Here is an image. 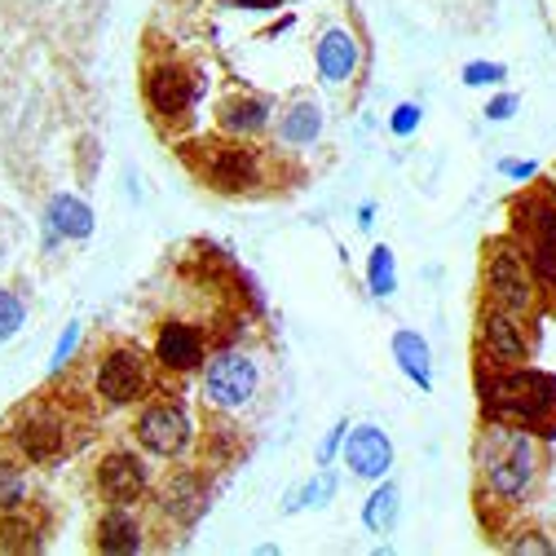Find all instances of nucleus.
Listing matches in <instances>:
<instances>
[{
    "label": "nucleus",
    "instance_id": "obj_1",
    "mask_svg": "<svg viewBox=\"0 0 556 556\" xmlns=\"http://www.w3.org/2000/svg\"><path fill=\"white\" fill-rule=\"evenodd\" d=\"M543 468H547V451L539 433L500 425V420H481L477 477H481V495H491V504L526 508L543 485Z\"/></svg>",
    "mask_w": 556,
    "mask_h": 556
},
{
    "label": "nucleus",
    "instance_id": "obj_2",
    "mask_svg": "<svg viewBox=\"0 0 556 556\" xmlns=\"http://www.w3.org/2000/svg\"><path fill=\"white\" fill-rule=\"evenodd\" d=\"M477 402L481 420H500L539 433L543 442L556 438V376L521 367H485L477 363Z\"/></svg>",
    "mask_w": 556,
    "mask_h": 556
},
{
    "label": "nucleus",
    "instance_id": "obj_3",
    "mask_svg": "<svg viewBox=\"0 0 556 556\" xmlns=\"http://www.w3.org/2000/svg\"><path fill=\"white\" fill-rule=\"evenodd\" d=\"M261 358L243 344H222V350L207 354L203 371H199V397L213 415H226V420H239L243 410L256 406L261 397Z\"/></svg>",
    "mask_w": 556,
    "mask_h": 556
},
{
    "label": "nucleus",
    "instance_id": "obj_4",
    "mask_svg": "<svg viewBox=\"0 0 556 556\" xmlns=\"http://www.w3.org/2000/svg\"><path fill=\"white\" fill-rule=\"evenodd\" d=\"M481 292L491 305H504V309L526 314V318H534L543 309V283H539V274L530 269V261L513 235L491 239L481 248Z\"/></svg>",
    "mask_w": 556,
    "mask_h": 556
},
{
    "label": "nucleus",
    "instance_id": "obj_5",
    "mask_svg": "<svg viewBox=\"0 0 556 556\" xmlns=\"http://www.w3.org/2000/svg\"><path fill=\"white\" fill-rule=\"evenodd\" d=\"M5 446L36 468H53L80 446V429L66 420V410H58L53 402H31L10 415Z\"/></svg>",
    "mask_w": 556,
    "mask_h": 556
},
{
    "label": "nucleus",
    "instance_id": "obj_6",
    "mask_svg": "<svg viewBox=\"0 0 556 556\" xmlns=\"http://www.w3.org/2000/svg\"><path fill=\"white\" fill-rule=\"evenodd\" d=\"M199 151L190 160L194 177L207 186V190H217V194H252L261 190L265 181V160L248 147V142H235V137H213V142H194Z\"/></svg>",
    "mask_w": 556,
    "mask_h": 556
},
{
    "label": "nucleus",
    "instance_id": "obj_7",
    "mask_svg": "<svg viewBox=\"0 0 556 556\" xmlns=\"http://www.w3.org/2000/svg\"><path fill=\"white\" fill-rule=\"evenodd\" d=\"M155 371L160 367L147 350H137L132 340H115L93 367V393L106 406H142L155 393Z\"/></svg>",
    "mask_w": 556,
    "mask_h": 556
},
{
    "label": "nucleus",
    "instance_id": "obj_8",
    "mask_svg": "<svg viewBox=\"0 0 556 556\" xmlns=\"http://www.w3.org/2000/svg\"><path fill=\"white\" fill-rule=\"evenodd\" d=\"M203 93V76L194 66H186L181 58H155L147 62V76H142V98L151 106V115L164 128H177L194 115V102Z\"/></svg>",
    "mask_w": 556,
    "mask_h": 556
},
{
    "label": "nucleus",
    "instance_id": "obj_9",
    "mask_svg": "<svg viewBox=\"0 0 556 556\" xmlns=\"http://www.w3.org/2000/svg\"><path fill=\"white\" fill-rule=\"evenodd\" d=\"M472 340H477V358L485 367H521L534 354L530 318L526 314H513L504 305H491V301H481V309H477Z\"/></svg>",
    "mask_w": 556,
    "mask_h": 556
},
{
    "label": "nucleus",
    "instance_id": "obj_10",
    "mask_svg": "<svg viewBox=\"0 0 556 556\" xmlns=\"http://www.w3.org/2000/svg\"><path fill=\"white\" fill-rule=\"evenodd\" d=\"M132 442L151 459H181L194 442V420L177 397H147L132 415Z\"/></svg>",
    "mask_w": 556,
    "mask_h": 556
},
{
    "label": "nucleus",
    "instance_id": "obj_11",
    "mask_svg": "<svg viewBox=\"0 0 556 556\" xmlns=\"http://www.w3.org/2000/svg\"><path fill=\"white\" fill-rule=\"evenodd\" d=\"M513 239L521 243L539 283L556 292V203L547 194H526L513 203Z\"/></svg>",
    "mask_w": 556,
    "mask_h": 556
},
{
    "label": "nucleus",
    "instance_id": "obj_12",
    "mask_svg": "<svg viewBox=\"0 0 556 556\" xmlns=\"http://www.w3.org/2000/svg\"><path fill=\"white\" fill-rule=\"evenodd\" d=\"M213 354V331L190 318H164L151 336V358L168 376H194Z\"/></svg>",
    "mask_w": 556,
    "mask_h": 556
},
{
    "label": "nucleus",
    "instance_id": "obj_13",
    "mask_svg": "<svg viewBox=\"0 0 556 556\" xmlns=\"http://www.w3.org/2000/svg\"><path fill=\"white\" fill-rule=\"evenodd\" d=\"M93 485L106 504H142L151 495V464H147V451L142 446H111L98 468H93Z\"/></svg>",
    "mask_w": 556,
    "mask_h": 556
},
{
    "label": "nucleus",
    "instance_id": "obj_14",
    "mask_svg": "<svg viewBox=\"0 0 556 556\" xmlns=\"http://www.w3.org/2000/svg\"><path fill=\"white\" fill-rule=\"evenodd\" d=\"M314 72L327 89H344V85H354V76L363 72V40L354 27H344V23H331L318 31L314 40Z\"/></svg>",
    "mask_w": 556,
    "mask_h": 556
},
{
    "label": "nucleus",
    "instance_id": "obj_15",
    "mask_svg": "<svg viewBox=\"0 0 556 556\" xmlns=\"http://www.w3.org/2000/svg\"><path fill=\"white\" fill-rule=\"evenodd\" d=\"M40 222H45V252H58L62 243H85V239L98 230L93 207H89L80 194H72V190L49 194Z\"/></svg>",
    "mask_w": 556,
    "mask_h": 556
},
{
    "label": "nucleus",
    "instance_id": "obj_16",
    "mask_svg": "<svg viewBox=\"0 0 556 556\" xmlns=\"http://www.w3.org/2000/svg\"><path fill=\"white\" fill-rule=\"evenodd\" d=\"M340 455H344V468H350V477H358V481L389 477L393 472V459H397L393 438L380 425H354L350 438H344V446H340Z\"/></svg>",
    "mask_w": 556,
    "mask_h": 556
},
{
    "label": "nucleus",
    "instance_id": "obj_17",
    "mask_svg": "<svg viewBox=\"0 0 556 556\" xmlns=\"http://www.w3.org/2000/svg\"><path fill=\"white\" fill-rule=\"evenodd\" d=\"M147 521L137 513V504H106V513L93 521V547L102 556H137L147 552Z\"/></svg>",
    "mask_w": 556,
    "mask_h": 556
},
{
    "label": "nucleus",
    "instance_id": "obj_18",
    "mask_svg": "<svg viewBox=\"0 0 556 556\" xmlns=\"http://www.w3.org/2000/svg\"><path fill=\"white\" fill-rule=\"evenodd\" d=\"M274 102L261 98V93H230L222 106H217V132L222 137H235V142H256L261 132L274 128Z\"/></svg>",
    "mask_w": 556,
    "mask_h": 556
},
{
    "label": "nucleus",
    "instance_id": "obj_19",
    "mask_svg": "<svg viewBox=\"0 0 556 556\" xmlns=\"http://www.w3.org/2000/svg\"><path fill=\"white\" fill-rule=\"evenodd\" d=\"M323 124H327V115L314 98H292L274 115V142L283 151H309V147H318Z\"/></svg>",
    "mask_w": 556,
    "mask_h": 556
},
{
    "label": "nucleus",
    "instance_id": "obj_20",
    "mask_svg": "<svg viewBox=\"0 0 556 556\" xmlns=\"http://www.w3.org/2000/svg\"><path fill=\"white\" fill-rule=\"evenodd\" d=\"M160 513L173 521V526H194L203 513H207V485H203V477L199 472H190V468H181V472H173V477H164L160 481Z\"/></svg>",
    "mask_w": 556,
    "mask_h": 556
},
{
    "label": "nucleus",
    "instance_id": "obj_21",
    "mask_svg": "<svg viewBox=\"0 0 556 556\" xmlns=\"http://www.w3.org/2000/svg\"><path fill=\"white\" fill-rule=\"evenodd\" d=\"M49 539V513L40 504H23V508H10L0 513V552H40Z\"/></svg>",
    "mask_w": 556,
    "mask_h": 556
},
{
    "label": "nucleus",
    "instance_id": "obj_22",
    "mask_svg": "<svg viewBox=\"0 0 556 556\" xmlns=\"http://www.w3.org/2000/svg\"><path fill=\"white\" fill-rule=\"evenodd\" d=\"M389 354L397 363V371L420 389V393H433V350H429V340L425 331H415V327H397L393 340H389Z\"/></svg>",
    "mask_w": 556,
    "mask_h": 556
},
{
    "label": "nucleus",
    "instance_id": "obj_23",
    "mask_svg": "<svg viewBox=\"0 0 556 556\" xmlns=\"http://www.w3.org/2000/svg\"><path fill=\"white\" fill-rule=\"evenodd\" d=\"M397 517H402V491H397V481H389V477L371 481V495L363 500V513H358L363 530L367 534H393Z\"/></svg>",
    "mask_w": 556,
    "mask_h": 556
},
{
    "label": "nucleus",
    "instance_id": "obj_24",
    "mask_svg": "<svg viewBox=\"0 0 556 556\" xmlns=\"http://www.w3.org/2000/svg\"><path fill=\"white\" fill-rule=\"evenodd\" d=\"M31 504V477H27V459L5 451L0 455V513Z\"/></svg>",
    "mask_w": 556,
    "mask_h": 556
},
{
    "label": "nucleus",
    "instance_id": "obj_25",
    "mask_svg": "<svg viewBox=\"0 0 556 556\" xmlns=\"http://www.w3.org/2000/svg\"><path fill=\"white\" fill-rule=\"evenodd\" d=\"M367 292L376 301H389L397 292V256L389 243H376L371 256H367Z\"/></svg>",
    "mask_w": 556,
    "mask_h": 556
},
{
    "label": "nucleus",
    "instance_id": "obj_26",
    "mask_svg": "<svg viewBox=\"0 0 556 556\" xmlns=\"http://www.w3.org/2000/svg\"><path fill=\"white\" fill-rule=\"evenodd\" d=\"M336 472L331 468H323L318 477H309L305 485H296V491L288 495V504H283V513H301V508H327L331 504V495H336Z\"/></svg>",
    "mask_w": 556,
    "mask_h": 556
},
{
    "label": "nucleus",
    "instance_id": "obj_27",
    "mask_svg": "<svg viewBox=\"0 0 556 556\" xmlns=\"http://www.w3.org/2000/svg\"><path fill=\"white\" fill-rule=\"evenodd\" d=\"M459 80H464L468 89H500V85L508 80V66L495 62V58H472V62H464Z\"/></svg>",
    "mask_w": 556,
    "mask_h": 556
},
{
    "label": "nucleus",
    "instance_id": "obj_28",
    "mask_svg": "<svg viewBox=\"0 0 556 556\" xmlns=\"http://www.w3.org/2000/svg\"><path fill=\"white\" fill-rule=\"evenodd\" d=\"M27 327V301L14 288H0V344H10Z\"/></svg>",
    "mask_w": 556,
    "mask_h": 556
},
{
    "label": "nucleus",
    "instance_id": "obj_29",
    "mask_svg": "<svg viewBox=\"0 0 556 556\" xmlns=\"http://www.w3.org/2000/svg\"><path fill=\"white\" fill-rule=\"evenodd\" d=\"M80 340H85V323H66V327H62V336H58V344H53V358H49V376H62L66 367L76 363Z\"/></svg>",
    "mask_w": 556,
    "mask_h": 556
},
{
    "label": "nucleus",
    "instance_id": "obj_30",
    "mask_svg": "<svg viewBox=\"0 0 556 556\" xmlns=\"http://www.w3.org/2000/svg\"><path fill=\"white\" fill-rule=\"evenodd\" d=\"M420 124H425V106L420 102H397L389 111V132L393 137H415V132H420Z\"/></svg>",
    "mask_w": 556,
    "mask_h": 556
},
{
    "label": "nucleus",
    "instance_id": "obj_31",
    "mask_svg": "<svg viewBox=\"0 0 556 556\" xmlns=\"http://www.w3.org/2000/svg\"><path fill=\"white\" fill-rule=\"evenodd\" d=\"M350 420H336L327 433H323V442H318V451H314V459H318V468H331L336 459H340V446H344V438H350Z\"/></svg>",
    "mask_w": 556,
    "mask_h": 556
},
{
    "label": "nucleus",
    "instance_id": "obj_32",
    "mask_svg": "<svg viewBox=\"0 0 556 556\" xmlns=\"http://www.w3.org/2000/svg\"><path fill=\"white\" fill-rule=\"evenodd\" d=\"M517 111H521V98H517V93H508V89H500L491 102H485V111H481V115L491 119V124H508Z\"/></svg>",
    "mask_w": 556,
    "mask_h": 556
},
{
    "label": "nucleus",
    "instance_id": "obj_33",
    "mask_svg": "<svg viewBox=\"0 0 556 556\" xmlns=\"http://www.w3.org/2000/svg\"><path fill=\"white\" fill-rule=\"evenodd\" d=\"M508 552H534V556H552L556 543L543 539V530H517V539L508 543Z\"/></svg>",
    "mask_w": 556,
    "mask_h": 556
},
{
    "label": "nucleus",
    "instance_id": "obj_34",
    "mask_svg": "<svg viewBox=\"0 0 556 556\" xmlns=\"http://www.w3.org/2000/svg\"><path fill=\"white\" fill-rule=\"evenodd\" d=\"M500 173L526 186V181H534V177H539V164H534V160H500Z\"/></svg>",
    "mask_w": 556,
    "mask_h": 556
},
{
    "label": "nucleus",
    "instance_id": "obj_35",
    "mask_svg": "<svg viewBox=\"0 0 556 556\" xmlns=\"http://www.w3.org/2000/svg\"><path fill=\"white\" fill-rule=\"evenodd\" d=\"M230 5H239V10H248V14H269V10H278V5H288V0H230Z\"/></svg>",
    "mask_w": 556,
    "mask_h": 556
},
{
    "label": "nucleus",
    "instance_id": "obj_36",
    "mask_svg": "<svg viewBox=\"0 0 556 556\" xmlns=\"http://www.w3.org/2000/svg\"><path fill=\"white\" fill-rule=\"evenodd\" d=\"M376 226V203H363L358 207V230H371Z\"/></svg>",
    "mask_w": 556,
    "mask_h": 556
},
{
    "label": "nucleus",
    "instance_id": "obj_37",
    "mask_svg": "<svg viewBox=\"0 0 556 556\" xmlns=\"http://www.w3.org/2000/svg\"><path fill=\"white\" fill-rule=\"evenodd\" d=\"M0 261H5V243H0Z\"/></svg>",
    "mask_w": 556,
    "mask_h": 556
}]
</instances>
